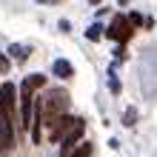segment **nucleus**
I'll list each match as a JSON object with an SVG mask.
<instances>
[{
  "label": "nucleus",
  "instance_id": "obj_1",
  "mask_svg": "<svg viewBox=\"0 0 157 157\" xmlns=\"http://www.w3.org/2000/svg\"><path fill=\"white\" fill-rule=\"evenodd\" d=\"M109 37L112 40H117V43H126V40H132V34H134V26H132V20H128V17H114L112 20V26H109Z\"/></svg>",
  "mask_w": 157,
  "mask_h": 157
},
{
  "label": "nucleus",
  "instance_id": "obj_2",
  "mask_svg": "<svg viewBox=\"0 0 157 157\" xmlns=\"http://www.w3.org/2000/svg\"><path fill=\"white\" fill-rule=\"evenodd\" d=\"M17 89H14V83H3L0 86V114L3 117H12L14 114V106H17Z\"/></svg>",
  "mask_w": 157,
  "mask_h": 157
},
{
  "label": "nucleus",
  "instance_id": "obj_3",
  "mask_svg": "<svg viewBox=\"0 0 157 157\" xmlns=\"http://www.w3.org/2000/svg\"><path fill=\"white\" fill-rule=\"evenodd\" d=\"M14 149V128H12V117H0V151L9 154Z\"/></svg>",
  "mask_w": 157,
  "mask_h": 157
},
{
  "label": "nucleus",
  "instance_id": "obj_4",
  "mask_svg": "<svg viewBox=\"0 0 157 157\" xmlns=\"http://www.w3.org/2000/svg\"><path fill=\"white\" fill-rule=\"evenodd\" d=\"M66 91H52V97H49V103H46V109H49V112H52V123H54V112H66ZM49 123V126H52Z\"/></svg>",
  "mask_w": 157,
  "mask_h": 157
},
{
  "label": "nucleus",
  "instance_id": "obj_5",
  "mask_svg": "<svg viewBox=\"0 0 157 157\" xmlns=\"http://www.w3.org/2000/svg\"><path fill=\"white\" fill-rule=\"evenodd\" d=\"M83 128H86V126H83V120H75V123H71V126H69V134H66V137H63V149H66V151H69V149H71V146H75V143H77V137L83 134Z\"/></svg>",
  "mask_w": 157,
  "mask_h": 157
},
{
  "label": "nucleus",
  "instance_id": "obj_6",
  "mask_svg": "<svg viewBox=\"0 0 157 157\" xmlns=\"http://www.w3.org/2000/svg\"><path fill=\"white\" fill-rule=\"evenodd\" d=\"M52 75H54V77L69 80L71 75H75V66H71L69 60H63V57H60V60H54V63H52Z\"/></svg>",
  "mask_w": 157,
  "mask_h": 157
},
{
  "label": "nucleus",
  "instance_id": "obj_7",
  "mask_svg": "<svg viewBox=\"0 0 157 157\" xmlns=\"http://www.w3.org/2000/svg\"><path fill=\"white\" fill-rule=\"evenodd\" d=\"M103 26H100V23H94V26H89V32H86V37L89 40H100V37H103Z\"/></svg>",
  "mask_w": 157,
  "mask_h": 157
},
{
  "label": "nucleus",
  "instance_id": "obj_8",
  "mask_svg": "<svg viewBox=\"0 0 157 157\" xmlns=\"http://www.w3.org/2000/svg\"><path fill=\"white\" fill-rule=\"evenodd\" d=\"M9 52H12L17 60H26V57H29V49H26V46H20V43H14V46H12Z\"/></svg>",
  "mask_w": 157,
  "mask_h": 157
},
{
  "label": "nucleus",
  "instance_id": "obj_9",
  "mask_svg": "<svg viewBox=\"0 0 157 157\" xmlns=\"http://www.w3.org/2000/svg\"><path fill=\"white\" fill-rule=\"evenodd\" d=\"M26 83H29L32 89H40V86H46V77L43 75H32V77H26Z\"/></svg>",
  "mask_w": 157,
  "mask_h": 157
},
{
  "label": "nucleus",
  "instance_id": "obj_10",
  "mask_svg": "<svg viewBox=\"0 0 157 157\" xmlns=\"http://www.w3.org/2000/svg\"><path fill=\"white\" fill-rule=\"evenodd\" d=\"M134 120H137V112H134V109H126V114H123V123H126V126H134Z\"/></svg>",
  "mask_w": 157,
  "mask_h": 157
},
{
  "label": "nucleus",
  "instance_id": "obj_11",
  "mask_svg": "<svg viewBox=\"0 0 157 157\" xmlns=\"http://www.w3.org/2000/svg\"><path fill=\"white\" fill-rule=\"evenodd\" d=\"M89 154H91V143H83L80 149H77L75 154H71V157H89Z\"/></svg>",
  "mask_w": 157,
  "mask_h": 157
},
{
  "label": "nucleus",
  "instance_id": "obj_12",
  "mask_svg": "<svg viewBox=\"0 0 157 157\" xmlns=\"http://www.w3.org/2000/svg\"><path fill=\"white\" fill-rule=\"evenodd\" d=\"M40 6H54V3H63V0H37Z\"/></svg>",
  "mask_w": 157,
  "mask_h": 157
},
{
  "label": "nucleus",
  "instance_id": "obj_13",
  "mask_svg": "<svg viewBox=\"0 0 157 157\" xmlns=\"http://www.w3.org/2000/svg\"><path fill=\"white\" fill-rule=\"evenodd\" d=\"M9 66H12V63H9L6 57H0V69H3V71H9Z\"/></svg>",
  "mask_w": 157,
  "mask_h": 157
},
{
  "label": "nucleus",
  "instance_id": "obj_14",
  "mask_svg": "<svg viewBox=\"0 0 157 157\" xmlns=\"http://www.w3.org/2000/svg\"><path fill=\"white\" fill-rule=\"evenodd\" d=\"M89 3H91V6H97V3H100V0H89Z\"/></svg>",
  "mask_w": 157,
  "mask_h": 157
},
{
  "label": "nucleus",
  "instance_id": "obj_15",
  "mask_svg": "<svg viewBox=\"0 0 157 157\" xmlns=\"http://www.w3.org/2000/svg\"><path fill=\"white\" fill-rule=\"evenodd\" d=\"M120 3H128V0H120Z\"/></svg>",
  "mask_w": 157,
  "mask_h": 157
}]
</instances>
